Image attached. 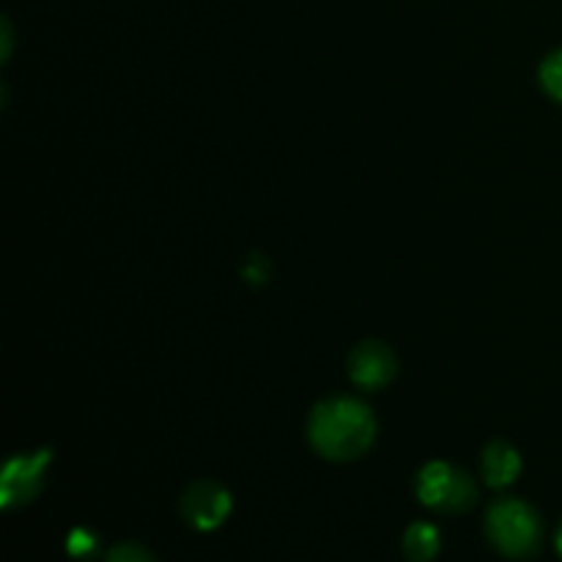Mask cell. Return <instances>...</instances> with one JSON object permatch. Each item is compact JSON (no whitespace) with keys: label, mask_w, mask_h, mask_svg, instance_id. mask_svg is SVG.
<instances>
[{"label":"cell","mask_w":562,"mask_h":562,"mask_svg":"<svg viewBox=\"0 0 562 562\" xmlns=\"http://www.w3.org/2000/svg\"><path fill=\"white\" fill-rule=\"evenodd\" d=\"M311 448L327 461H355L376 439V417L362 401L335 395L313 406L307 420Z\"/></svg>","instance_id":"cell-1"},{"label":"cell","mask_w":562,"mask_h":562,"mask_svg":"<svg viewBox=\"0 0 562 562\" xmlns=\"http://www.w3.org/2000/svg\"><path fill=\"white\" fill-rule=\"evenodd\" d=\"M488 543L497 549L503 558L510 560H530L541 552L543 547V521L532 505L521 499H497L486 510L483 521Z\"/></svg>","instance_id":"cell-2"},{"label":"cell","mask_w":562,"mask_h":562,"mask_svg":"<svg viewBox=\"0 0 562 562\" xmlns=\"http://www.w3.org/2000/svg\"><path fill=\"white\" fill-rule=\"evenodd\" d=\"M415 494L439 514H467L477 503V483L470 472L456 470L448 461H431L417 472Z\"/></svg>","instance_id":"cell-3"},{"label":"cell","mask_w":562,"mask_h":562,"mask_svg":"<svg viewBox=\"0 0 562 562\" xmlns=\"http://www.w3.org/2000/svg\"><path fill=\"white\" fill-rule=\"evenodd\" d=\"M234 499H231L228 488L217 481H195L184 488L179 499L181 519L198 532H212L225 525L231 516Z\"/></svg>","instance_id":"cell-4"},{"label":"cell","mask_w":562,"mask_h":562,"mask_svg":"<svg viewBox=\"0 0 562 562\" xmlns=\"http://www.w3.org/2000/svg\"><path fill=\"white\" fill-rule=\"evenodd\" d=\"M49 459H53L49 450H36V453L27 456H14L5 464L3 477H0V503L5 510L20 508V505H27L38 497Z\"/></svg>","instance_id":"cell-5"},{"label":"cell","mask_w":562,"mask_h":562,"mask_svg":"<svg viewBox=\"0 0 562 562\" xmlns=\"http://www.w3.org/2000/svg\"><path fill=\"white\" fill-rule=\"evenodd\" d=\"M398 373V357L382 340H366L349 355V376L362 390H382Z\"/></svg>","instance_id":"cell-6"},{"label":"cell","mask_w":562,"mask_h":562,"mask_svg":"<svg viewBox=\"0 0 562 562\" xmlns=\"http://www.w3.org/2000/svg\"><path fill=\"white\" fill-rule=\"evenodd\" d=\"M481 470H483V481H486V486L505 488L519 477L521 459L519 453H516L514 445L492 442L486 445V450H483Z\"/></svg>","instance_id":"cell-7"},{"label":"cell","mask_w":562,"mask_h":562,"mask_svg":"<svg viewBox=\"0 0 562 562\" xmlns=\"http://www.w3.org/2000/svg\"><path fill=\"white\" fill-rule=\"evenodd\" d=\"M442 538L431 521H415L404 532V554L409 562H431L439 554Z\"/></svg>","instance_id":"cell-8"},{"label":"cell","mask_w":562,"mask_h":562,"mask_svg":"<svg viewBox=\"0 0 562 562\" xmlns=\"http://www.w3.org/2000/svg\"><path fill=\"white\" fill-rule=\"evenodd\" d=\"M538 80H541V88L547 91V97H552L554 102L562 104V49H554L552 55L543 58Z\"/></svg>","instance_id":"cell-9"},{"label":"cell","mask_w":562,"mask_h":562,"mask_svg":"<svg viewBox=\"0 0 562 562\" xmlns=\"http://www.w3.org/2000/svg\"><path fill=\"white\" fill-rule=\"evenodd\" d=\"M97 536H93L91 530H86V527H77V530H71L69 538H66V552L75 560H91L93 554H97Z\"/></svg>","instance_id":"cell-10"},{"label":"cell","mask_w":562,"mask_h":562,"mask_svg":"<svg viewBox=\"0 0 562 562\" xmlns=\"http://www.w3.org/2000/svg\"><path fill=\"white\" fill-rule=\"evenodd\" d=\"M104 562H157L154 554L148 552L146 547L135 541H124V543H115L108 554H104Z\"/></svg>","instance_id":"cell-11"},{"label":"cell","mask_w":562,"mask_h":562,"mask_svg":"<svg viewBox=\"0 0 562 562\" xmlns=\"http://www.w3.org/2000/svg\"><path fill=\"white\" fill-rule=\"evenodd\" d=\"M554 543H558V552L562 554V521H560V527H558V538H554Z\"/></svg>","instance_id":"cell-12"}]
</instances>
